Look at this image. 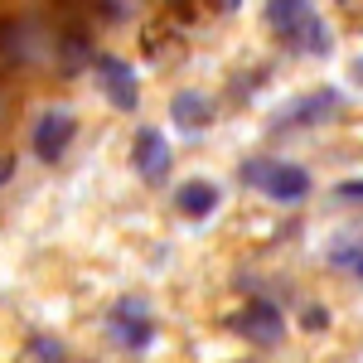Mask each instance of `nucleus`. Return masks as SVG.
<instances>
[{
	"label": "nucleus",
	"instance_id": "obj_5",
	"mask_svg": "<svg viewBox=\"0 0 363 363\" xmlns=\"http://www.w3.org/2000/svg\"><path fill=\"white\" fill-rule=\"evenodd\" d=\"M73 136H78L73 112H63V107H58V112H44V116H39V126H34V155L54 165L58 155L68 150V140H73Z\"/></svg>",
	"mask_w": 363,
	"mask_h": 363
},
{
	"label": "nucleus",
	"instance_id": "obj_2",
	"mask_svg": "<svg viewBox=\"0 0 363 363\" xmlns=\"http://www.w3.org/2000/svg\"><path fill=\"white\" fill-rule=\"evenodd\" d=\"M344 107V92L339 87H320V92H306V97H291L286 107H277L272 116V131H306V126H320L330 112Z\"/></svg>",
	"mask_w": 363,
	"mask_h": 363
},
{
	"label": "nucleus",
	"instance_id": "obj_7",
	"mask_svg": "<svg viewBox=\"0 0 363 363\" xmlns=\"http://www.w3.org/2000/svg\"><path fill=\"white\" fill-rule=\"evenodd\" d=\"M112 330L126 349H145V344L155 339V325L145 320V306H140V301H121V306L112 310Z\"/></svg>",
	"mask_w": 363,
	"mask_h": 363
},
{
	"label": "nucleus",
	"instance_id": "obj_6",
	"mask_svg": "<svg viewBox=\"0 0 363 363\" xmlns=\"http://www.w3.org/2000/svg\"><path fill=\"white\" fill-rule=\"evenodd\" d=\"M97 73H102V83H107V102H112V107L131 112V107L140 102V92H136V73H131V63H126V58L102 54V58H97Z\"/></svg>",
	"mask_w": 363,
	"mask_h": 363
},
{
	"label": "nucleus",
	"instance_id": "obj_12",
	"mask_svg": "<svg viewBox=\"0 0 363 363\" xmlns=\"http://www.w3.org/2000/svg\"><path fill=\"white\" fill-rule=\"evenodd\" d=\"M10 169H15V160H10V155H0V184L10 179Z\"/></svg>",
	"mask_w": 363,
	"mask_h": 363
},
{
	"label": "nucleus",
	"instance_id": "obj_11",
	"mask_svg": "<svg viewBox=\"0 0 363 363\" xmlns=\"http://www.w3.org/2000/svg\"><path fill=\"white\" fill-rule=\"evenodd\" d=\"M325 325H330V310L310 306V310H306V330H325Z\"/></svg>",
	"mask_w": 363,
	"mask_h": 363
},
{
	"label": "nucleus",
	"instance_id": "obj_1",
	"mask_svg": "<svg viewBox=\"0 0 363 363\" xmlns=\"http://www.w3.org/2000/svg\"><path fill=\"white\" fill-rule=\"evenodd\" d=\"M238 179L257 189V194L277 199V203H301V199L315 189L310 184V169L306 165H291V160H242L238 165Z\"/></svg>",
	"mask_w": 363,
	"mask_h": 363
},
{
	"label": "nucleus",
	"instance_id": "obj_9",
	"mask_svg": "<svg viewBox=\"0 0 363 363\" xmlns=\"http://www.w3.org/2000/svg\"><path fill=\"white\" fill-rule=\"evenodd\" d=\"M169 116H174V126H184V131H203V126L213 121V102H208L203 92H194V87H184V92H174Z\"/></svg>",
	"mask_w": 363,
	"mask_h": 363
},
{
	"label": "nucleus",
	"instance_id": "obj_3",
	"mask_svg": "<svg viewBox=\"0 0 363 363\" xmlns=\"http://www.w3.org/2000/svg\"><path fill=\"white\" fill-rule=\"evenodd\" d=\"M233 330L247 339V344L272 349V344H281V335H286V315H281L277 301H247V310L233 315Z\"/></svg>",
	"mask_w": 363,
	"mask_h": 363
},
{
	"label": "nucleus",
	"instance_id": "obj_4",
	"mask_svg": "<svg viewBox=\"0 0 363 363\" xmlns=\"http://www.w3.org/2000/svg\"><path fill=\"white\" fill-rule=\"evenodd\" d=\"M131 165L140 169V179L145 184H160L174 165V155H169V140L155 131V126H140L136 131V155H131Z\"/></svg>",
	"mask_w": 363,
	"mask_h": 363
},
{
	"label": "nucleus",
	"instance_id": "obj_8",
	"mask_svg": "<svg viewBox=\"0 0 363 363\" xmlns=\"http://www.w3.org/2000/svg\"><path fill=\"white\" fill-rule=\"evenodd\" d=\"M174 208H179L184 218H208V213L218 208V184H213V179H184V184L174 189Z\"/></svg>",
	"mask_w": 363,
	"mask_h": 363
},
{
	"label": "nucleus",
	"instance_id": "obj_10",
	"mask_svg": "<svg viewBox=\"0 0 363 363\" xmlns=\"http://www.w3.org/2000/svg\"><path fill=\"white\" fill-rule=\"evenodd\" d=\"M34 354H39V363H63V344L58 339H34Z\"/></svg>",
	"mask_w": 363,
	"mask_h": 363
},
{
	"label": "nucleus",
	"instance_id": "obj_13",
	"mask_svg": "<svg viewBox=\"0 0 363 363\" xmlns=\"http://www.w3.org/2000/svg\"><path fill=\"white\" fill-rule=\"evenodd\" d=\"M354 277H359V281H363V257H359V267H354Z\"/></svg>",
	"mask_w": 363,
	"mask_h": 363
}]
</instances>
